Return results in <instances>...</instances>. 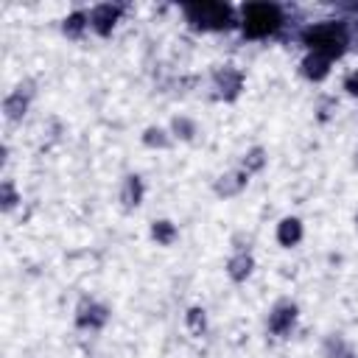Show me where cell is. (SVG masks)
Returning <instances> with one entry per match:
<instances>
[{
  "label": "cell",
  "mask_w": 358,
  "mask_h": 358,
  "mask_svg": "<svg viewBox=\"0 0 358 358\" xmlns=\"http://www.w3.org/2000/svg\"><path fill=\"white\" fill-rule=\"evenodd\" d=\"M305 42L311 51L316 54H325V56H338L344 51V31L338 26H316V29H308L305 31Z\"/></svg>",
  "instance_id": "cell-2"
},
{
  "label": "cell",
  "mask_w": 358,
  "mask_h": 358,
  "mask_svg": "<svg viewBox=\"0 0 358 358\" xmlns=\"http://www.w3.org/2000/svg\"><path fill=\"white\" fill-rule=\"evenodd\" d=\"M143 143H146L148 148H168V146H171V134H168L165 129H159V126H148V129L143 132Z\"/></svg>",
  "instance_id": "cell-17"
},
{
  "label": "cell",
  "mask_w": 358,
  "mask_h": 358,
  "mask_svg": "<svg viewBox=\"0 0 358 358\" xmlns=\"http://www.w3.org/2000/svg\"><path fill=\"white\" fill-rule=\"evenodd\" d=\"M0 202H3V210H12V208L20 202V196H17V191H15L12 182H3V185H0Z\"/></svg>",
  "instance_id": "cell-21"
},
{
  "label": "cell",
  "mask_w": 358,
  "mask_h": 358,
  "mask_svg": "<svg viewBox=\"0 0 358 358\" xmlns=\"http://www.w3.org/2000/svg\"><path fill=\"white\" fill-rule=\"evenodd\" d=\"M143 196H146L143 179H140L137 173L126 176V179H123V188H120V202H123L126 208H137V205L143 202Z\"/></svg>",
  "instance_id": "cell-12"
},
{
  "label": "cell",
  "mask_w": 358,
  "mask_h": 358,
  "mask_svg": "<svg viewBox=\"0 0 358 358\" xmlns=\"http://www.w3.org/2000/svg\"><path fill=\"white\" fill-rule=\"evenodd\" d=\"M107 319H109V311H107L104 305H98V302L81 305V308H79V316H76V322H79L81 327H104Z\"/></svg>",
  "instance_id": "cell-11"
},
{
  "label": "cell",
  "mask_w": 358,
  "mask_h": 358,
  "mask_svg": "<svg viewBox=\"0 0 358 358\" xmlns=\"http://www.w3.org/2000/svg\"><path fill=\"white\" fill-rule=\"evenodd\" d=\"M325 358H355V352L341 336H330L325 341Z\"/></svg>",
  "instance_id": "cell-16"
},
{
  "label": "cell",
  "mask_w": 358,
  "mask_h": 358,
  "mask_svg": "<svg viewBox=\"0 0 358 358\" xmlns=\"http://www.w3.org/2000/svg\"><path fill=\"white\" fill-rule=\"evenodd\" d=\"M185 325L194 336H202L208 330V311L205 308H191L188 316H185Z\"/></svg>",
  "instance_id": "cell-18"
},
{
  "label": "cell",
  "mask_w": 358,
  "mask_h": 358,
  "mask_svg": "<svg viewBox=\"0 0 358 358\" xmlns=\"http://www.w3.org/2000/svg\"><path fill=\"white\" fill-rule=\"evenodd\" d=\"M176 224L173 221H168V219H159V221H154L151 224V238L159 244V247H171L173 241H176Z\"/></svg>",
  "instance_id": "cell-13"
},
{
  "label": "cell",
  "mask_w": 358,
  "mask_h": 358,
  "mask_svg": "<svg viewBox=\"0 0 358 358\" xmlns=\"http://www.w3.org/2000/svg\"><path fill=\"white\" fill-rule=\"evenodd\" d=\"M216 87H219V93H221L224 98H235V95L244 90V76H241V70H235V68L219 70V73H216Z\"/></svg>",
  "instance_id": "cell-6"
},
{
  "label": "cell",
  "mask_w": 358,
  "mask_h": 358,
  "mask_svg": "<svg viewBox=\"0 0 358 358\" xmlns=\"http://www.w3.org/2000/svg\"><path fill=\"white\" fill-rule=\"evenodd\" d=\"M185 15L191 17L194 26H202V29L230 26V6H224V3H191V6H185Z\"/></svg>",
  "instance_id": "cell-3"
},
{
  "label": "cell",
  "mask_w": 358,
  "mask_h": 358,
  "mask_svg": "<svg viewBox=\"0 0 358 358\" xmlns=\"http://www.w3.org/2000/svg\"><path fill=\"white\" fill-rule=\"evenodd\" d=\"M277 241H280V247H286V249L297 247V244L302 241V221L294 219V216L283 219V221L277 224Z\"/></svg>",
  "instance_id": "cell-9"
},
{
  "label": "cell",
  "mask_w": 358,
  "mask_h": 358,
  "mask_svg": "<svg viewBox=\"0 0 358 358\" xmlns=\"http://www.w3.org/2000/svg\"><path fill=\"white\" fill-rule=\"evenodd\" d=\"M344 90H347L350 95H358V73H355V76H350V79L344 81Z\"/></svg>",
  "instance_id": "cell-22"
},
{
  "label": "cell",
  "mask_w": 358,
  "mask_h": 358,
  "mask_svg": "<svg viewBox=\"0 0 358 358\" xmlns=\"http://www.w3.org/2000/svg\"><path fill=\"white\" fill-rule=\"evenodd\" d=\"M266 162H269V154H266V148L255 146V148H249V151L244 154L241 171H244V173H258V171H263V168H266Z\"/></svg>",
  "instance_id": "cell-14"
},
{
  "label": "cell",
  "mask_w": 358,
  "mask_h": 358,
  "mask_svg": "<svg viewBox=\"0 0 358 358\" xmlns=\"http://www.w3.org/2000/svg\"><path fill=\"white\" fill-rule=\"evenodd\" d=\"M87 23H90V17H87V15L73 12V15H68V17H65V26H62V29H65V34H68V37H79V34L87 29Z\"/></svg>",
  "instance_id": "cell-20"
},
{
  "label": "cell",
  "mask_w": 358,
  "mask_h": 358,
  "mask_svg": "<svg viewBox=\"0 0 358 358\" xmlns=\"http://www.w3.org/2000/svg\"><path fill=\"white\" fill-rule=\"evenodd\" d=\"M330 62H333L330 56L311 51V54L302 59V73H305L311 81H322V79H327V73H330Z\"/></svg>",
  "instance_id": "cell-8"
},
{
  "label": "cell",
  "mask_w": 358,
  "mask_h": 358,
  "mask_svg": "<svg viewBox=\"0 0 358 358\" xmlns=\"http://www.w3.org/2000/svg\"><path fill=\"white\" fill-rule=\"evenodd\" d=\"M247 182H249V173H244V171H227V173H221L216 179V194L221 199H233V196H238L247 188Z\"/></svg>",
  "instance_id": "cell-4"
},
{
  "label": "cell",
  "mask_w": 358,
  "mask_h": 358,
  "mask_svg": "<svg viewBox=\"0 0 358 358\" xmlns=\"http://www.w3.org/2000/svg\"><path fill=\"white\" fill-rule=\"evenodd\" d=\"M280 9L274 3H249L244 6V31L247 37H266L280 29Z\"/></svg>",
  "instance_id": "cell-1"
},
{
  "label": "cell",
  "mask_w": 358,
  "mask_h": 358,
  "mask_svg": "<svg viewBox=\"0 0 358 358\" xmlns=\"http://www.w3.org/2000/svg\"><path fill=\"white\" fill-rule=\"evenodd\" d=\"M171 134H173V137H179V140H194V134H196V123H194V120H188V118H173V120H171Z\"/></svg>",
  "instance_id": "cell-19"
},
{
  "label": "cell",
  "mask_w": 358,
  "mask_h": 358,
  "mask_svg": "<svg viewBox=\"0 0 358 358\" xmlns=\"http://www.w3.org/2000/svg\"><path fill=\"white\" fill-rule=\"evenodd\" d=\"M355 221H358V216H355Z\"/></svg>",
  "instance_id": "cell-23"
},
{
  "label": "cell",
  "mask_w": 358,
  "mask_h": 358,
  "mask_svg": "<svg viewBox=\"0 0 358 358\" xmlns=\"http://www.w3.org/2000/svg\"><path fill=\"white\" fill-rule=\"evenodd\" d=\"M252 269H255V258H252L249 252H238V255H233V258L227 260V274H230V280H235V283H244V280L252 274Z\"/></svg>",
  "instance_id": "cell-10"
},
{
  "label": "cell",
  "mask_w": 358,
  "mask_h": 358,
  "mask_svg": "<svg viewBox=\"0 0 358 358\" xmlns=\"http://www.w3.org/2000/svg\"><path fill=\"white\" fill-rule=\"evenodd\" d=\"M294 322H297V305H294V302H280V305L269 313V327H272L274 333H288Z\"/></svg>",
  "instance_id": "cell-7"
},
{
  "label": "cell",
  "mask_w": 358,
  "mask_h": 358,
  "mask_svg": "<svg viewBox=\"0 0 358 358\" xmlns=\"http://www.w3.org/2000/svg\"><path fill=\"white\" fill-rule=\"evenodd\" d=\"M118 17H120V9H118V6H112V3H101V6H95V9L90 12V26H93L101 37H107V34H112V29H115Z\"/></svg>",
  "instance_id": "cell-5"
},
{
  "label": "cell",
  "mask_w": 358,
  "mask_h": 358,
  "mask_svg": "<svg viewBox=\"0 0 358 358\" xmlns=\"http://www.w3.org/2000/svg\"><path fill=\"white\" fill-rule=\"evenodd\" d=\"M26 109H29V98H26L23 93H12V95L3 101V112H6L9 120H20V118L26 115Z\"/></svg>",
  "instance_id": "cell-15"
}]
</instances>
